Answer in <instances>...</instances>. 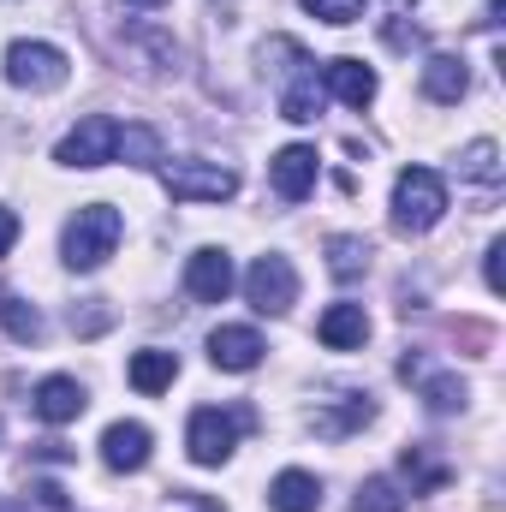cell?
Segmentation results:
<instances>
[{
  "instance_id": "cell-1",
  "label": "cell",
  "mask_w": 506,
  "mask_h": 512,
  "mask_svg": "<svg viewBox=\"0 0 506 512\" xmlns=\"http://www.w3.org/2000/svg\"><path fill=\"white\" fill-rule=\"evenodd\" d=\"M120 233H126L120 209H108V203H84V209L66 221V239H60V251H66V268H78V274L102 268L108 256L120 251Z\"/></svg>"
},
{
  "instance_id": "cell-2",
  "label": "cell",
  "mask_w": 506,
  "mask_h": 512,
  "mask_svg": "<svg viewBox=\"0 0 506 512\" xmlns=\"http://www.w3.org/2000/svg\"><path fill=\"white\" fill-rule=\"evenodd\" d=\"M441 215H447V185H441V173L405 167V173L393 179V227H399V233H429Z\"/></svg>"
},
{
  "instance_id": "cell-3",
  "label": "cell",
  "mask_w": 506,
  "mask_h": 512,
  "mask_svg": "<svg viewBox=\"0 0 506 512\" xmlns=\"http://www.w3.org/2000/svg\"><path fill=\"white\" fill-rule=\"evenodd\" d=\"M245 423H251V411H221V405L191 411V423H185V447H191V459H197V465H227L233 447H239V429H245Z\"/></svg>"
},
{
  "instance_id": "cell-4",
  "label": "cell",
  "mask_w": 506,
  "mask_h": 512,
  "mask_svg": "<svg viewBox=\"0 0 506 512\" xmlns=\"http://www.w3.org/2000/svg\"><path fill=\"white\" fill-rule=\"evenodd\" d=\"M161 185L179 203H227L239 191V173L221 167V161H167L161 167Z\"/></svg>"
},
{
  "instance_id": "cell-5",
  "label": "cell",
  "mask_w": 506,
  "mask_h": 512,
  "mask_svg": "<svg viewBox=\"0 0 506 512\" xmlns=\"http://www.w3.org/2000/svg\"><path fill=\"white\" fill-rule=\"evenodd\" d=\"M66 72H72V60L54 42H12L6 48V84H18V90H60Z\"/></svg>"
},
{
  "instance_id": "cell-6",
  "label": "cell",
  "mask_w": 506,
  "mask_h": 512,
  "mask_svg": "<svg viewBox=\"0 0 506 512\" xmlns=\"http://www.w3.org/2000/svg\"><path fill=\"white\" fill-rule=\"evenodd\" d=\"M245 298H251V310H262V316H286V310L298 304V274H292V262H286V256H256L251 274H245Z\"/></svg>"
},
{
  "instance_id": "cell-7",
  "label": "cell",
  "mask_w": 506,
  "mask_h": 512,
  "mask_svg": "<svg viewBox=\"0 0 506 512\" xmlns=\"http://www.w3.org/2000/svg\"><path fill=\"white\" fill-rule=\"evenodd\" d=\"M114 143H120V126L108 114H90V120H78V126L60 137L54 161L60 167H108L114 161Z\"/></svg>"
},
{
  "instance_id": "cell-8",
  "label": "cell",
  "mask_w": 506,
  "mask_h": 512,
  "mask_svg": "<svg viewBox=\"0 0 506 512\" xmlns=\"http://www.w3.org/2000/svg\"><path fill=\"white\" fill-rule=\"evenodd\" d=\"M233 280H239V274H233V256L215 251V245H209V251H197L191 262H185V292H191L197 304H227Z\"/></svg>"
},
{
  "instance_id": "cell-9",
  "label": "cell",
  "mask_w": 506,
  "mask_h": 512,
  "mask_svg": "<svg viewBox=\"0 0 506 512\" xmlns=\"http://www.w3.org/2000/svg\"><path fill=\"white\" fill-rule=\"evenodd\" d=\"M268 185L286 197V203H304L316 191V149L310 143H286L274 161H268Z\"/></svg>"
},
{
  "instance_id": "cell-10",
  "label": "cell",
  "mask_w": 506,
  "mask_h": 512,
  "mask_svg": "<svg viewBox=\"0 0 506 512\" xmlns=\"http://www.w3.org/2000/svg\"><path fill=\"white\" fill-rule=\"evenodd\" d=\"M262 334L256 328H245V322H233V328H215L209 334V364L215 370H233V376H245V370H256L262 364Z\"/></svg>"
},
{
  "instance_id": "cell-11",
  "label": "cell",
  "mask_w": 506,
  "mask_h": 512,
  "mask_svg": "<svg viewBox=\"0 0 506 512\" xmlns=\"http://www.w3.org/2000/svg\"><path fill=\"white\" fill-rule=\"evenodd\" d=\"M322 84H328V96L346 102V108H370V102H376V72H370L364 60H328V66H322Z\"/></svg>"
},
{
  "instance_id": "cell-12",
  "label": "cell",
  "mask_w": 506,
  "mask_h": 512,
  "mask_svg": "<svg viewBox=\"0 0 506 512\" xmlns=\"http://www.w3.org/2000/svg\"><path fill=\"white\" fill-rule=\"evenodd\" d=\"M30 405H36L42 423H72V417H84L90 393H84V382H72V376H48V382L30 393Z\"/></svg>"
},
{
  "instance_id": "cell-13",
  "label": "cell",
  "mask_w": 506,
  "mask_h": 512,
  "mask_svg": "<svg viewBox=\"0 0 506 512\" xmlns=\"http://www.w3.org/2000/svg\"><path fill=\"white\" fill-rule=\"evenodd\" d=\"M102 465L108 471H143L149 465V429L143 423H108L102 429Z\"/></svg>"
},
{
  "instance_id": "cell-14",
  "label": "cell",
  "mask_w": 506,
  "mask_h": 512,
  "mask_svg": "<svg viewBox=\"0 0 506 512\" xmlns=\"http://www.w3.org/2000/svg\"><path fill=\"white\" fill-rule=\"evenodd\" d=\"M465 90H471V72H465L459 54H429V60H423V96H429V102L453 108V102H465Z\"/></svg>"
},
{
  "instance_id": "cell-15",
  "label": "cell",
  "mask_w": 506,
  "mask_h": 512,
  "mask_svg": "<svg viewBox=\"0 0 506 512\" xmlns=\"http://www.w3.org/2000/svg\"><path fill=\"white\" fill-rule=\"evenodd\" d=\"M316 340L334 346V352L364 346V340H370V316H364V304H328L322 322H316Z\"/></svg>"
},
{
  "instance_id": "cell-16",
  "label": "cell",
  "mask_w": 506,
  "mask_h": 512,
  "mask_svg": "<svg viewBox=\"0 0 506 512\" xmlns=\"http://www.w3.org/2000/svg\"><path fill=\"white\" fill-rule=\"evenodd\" d=\"M268 507L274 512H316L322 507V483L310 471H280L268 483Z\"/></svg>"
},
{
  "instance_id": "cell-17",
  "label": "cell",
  "mask_w": 506,
  "mask_h": 512,
  "mask_svg": "<svg viewBox=\"0 0 506 512\" xmlns=\"http://www.w3.org/2000/svg\"><path fill=\"white\" fill-rule=\"evenodd\" d=\"M126 376H131V387H137V393H167V387H173V376H179V358L149 346V352H137V358H131Z\"/></svg>"
},
{
  "instance_id": "cell-18",
  "label": "cell",
  "mask_w": 506,
  "mask_h": 512,
  "mask_svg": "<svg viewBox=\"0 0 506 512\" xmlns=\"http://www.w3.org/2000/svg\"><path fill=\"white\" fill-rule=\"evenodd\" d=\"M114 161H131V167H161V137L149 126H120V143H114Z\"/></svg>"
},
{
  "instance_id": "cell-19",
  "label": "cell",
  "mask_w": 506,
  "mask_h": 512,
  "mask_svg": "<svg viewBox=\"0 0 506 512\" xmlns=\"http://www.w3.org/2000/svg\"><path fill=\"white\" fill-rule=\"evenodd\" d=\"M316 108H322V96H316V72H304V78H292V84L280 90V114H286L292 126H310Z\"/></svg>"
},
{
  "instance_id": "cell-20",
  "label": "cell",
  "mask_w": 506,
  "mask_h": 512,
  "mask_svg": "<svg viewBox=\"0 0 506 512\" xmlns=\"http://www.w3.org/2000/svg\"><path fill=\"white\" fill-rule=\"evenodd\" d=\"M328 268H334V280H358V274L370 268V245H364V239H352V233L328 239Z\"/></svg>"
},
{
  "instance_id": "cell-21",
  "label": "cell",
  "mask_w": 506,
  "mask_h": 512,
  "mask_svg": "<svg viewBox=\"0 0 506 512\" xmlns=\"http://www.w3.org/2000/svg\"><path fill=\"white\" fill-rule=\"evenodd\" d=\"M352 512H405V495H399L393 477H364V489H358Z\"/></svg>"
},
{
  "instance_id": "cell-22",
  "label": "cell",
  "mask_w": 506,
  "mask_h": 512,
  "mask_svg": "<svg viewBox=\"0 0 506 512\" xmlns=\"http://www.w3.org/2000/svg\"><path fill=\"white\" fill-rule=\"evenodd\" d=\"M0 328H6L12 340H24V346H30V340H42V316H36L24 298H0Z\"/></svg>"
},
{
  "instance_id": "cell-23",
  "label": "cell",
  "mask_w": 506,
  "mask_h": 512,
  "mask_svg": "<svg viewBox=\"0 0 506 512\" xmlns=\"http://www.w3.org/2000/svg\"><path fill=\"white\" fill-rule=\"evenodd\" d=\"M423 399H429V411H459L465 405V382L459 376H429L423 382Z\"/></svg>"
},
{
  "instance_id": "cell-24",
  "label": "cell",
  "mask_w": 506,
  "mask_h": 512,
  "mask_svg": "<svg viewBox=\"0 0 506 512\" xmlns=\"http://www.w3.org/2000/svg\"><path fill=\"white\" fill-rule=\"evenodd\" d=\"M304 12H316L322 24H358L364 18V0H304Z\"/></svg>"
},
{
  "instance_id": "cell-25",
  "label": "cell",
  "mask_w": 506,
  "mask_h": 512,
  "mask_svg": "<svg viewBox=\"0 0 506 512\" xmlns=\"http://www.w3.org/2000/svg\"><path fill=\"white\" fill-rule=\"evenodd\" d=\"M459 167H465V173H471V179H483V185H489V179H495V173H501V167H495V143H489V137H483V143H471V149H465V161H459Z\"/></svg>"
},
{
  "instance_id": "cell-26",
  "label": "cell",
  "mask_w": 506,
  "mask_h": 512,
  "mask_svg": "<svg viewBox=\"0 0 506 512\" xmlns=\"http://www.w3.org/2000/svg\"><path fill=\"white\" fill-rule=\"evenodd\" d=\"M167 512H227V507H221V501H209V495H197V489H179Z\"/></svg>"
},
{
  "instance_id": "cell-27",
  "label": "cell",
  "mask_w": 506,
  "mask_h": 512,
  "mask_svg": "<svg viewBox=\"0 0 506 512\" xmlns=\"http://www.w3.org/2000/svg\"><path fill=\"white\" fill-rule=\"evenodd\" d=\"M12 245H18V215H12V209H0V256L12 251Z\"/></svg>"
},
{
  "instance_id": "cell-28",
  "label": "cell",
  "mask_w": 506,
  "mask_h": 512,
  "mask_svg": "<svg viewBox=\"0 0 506 512\" xmlns=\"http://www.w3.org/2000/svg\"><path fill=\"white\" fill-rule=\"evenodd\" d=\"M501 256H506V245L495 239V245H489V262H483V274H489V286H495V292H501Z\"/></svg>"
},
{
  "instance_id": "cell-29",
  "label": "cell",
  "mask_w": 506,
  "mask_h": 512,
  "mask_svg": "<svg viewBox=\"0 0 506 512\" xmlns=\"http://www.w3.org/2000/svg\"><path fill=\"white\" fill-rule=\"evenodd\" d=\"M0 512H30V507H24V501H6V507H0Z\"/></svg>"
},
{
  "instance_id": "cell-30",
  "label": "cell",
  "mask_w": 506,
  "mask_h": 512,
  "mask_svg": "<svg viewBox=\"0 0 506 512\" xmlns=\"http://www.w3.org/2000/svg\"><path fill=\"white\" fill-rule=\"evenodd\" d=\"M126 6H167V0H126Z\"/></svg>"
}]
</instances>
